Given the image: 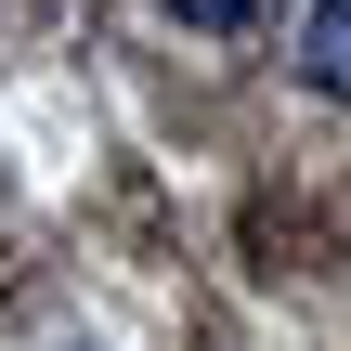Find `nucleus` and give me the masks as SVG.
Returning <instances> with one entry per match:
<instances>
[{"instance_id":"f257e3e1","label":"nucleus","mask_w":351,"mask_h":351,"mask_svg":"<svg viewBox=\"0 0 351 351\" xmlns=\"http://www.w3.org/2000/svg\"><path fill=\"white\" fill-rule=\"evenodd\" d=\"M300 78H313L326 104H351V0H313V13H300Z\"/></svg>"},{"instance_id":"f03ea898","label":"nucleus","mask_w":351,"mask_h":351,"mask_svg":"<svg viewBox=\"0 0 351 351\" xmlns=\"http://www.w3.org/2000/svg\"><path fill=\"white\" fill-rule=\"evenodd\" d=\"M169 13H182V26H208V39H234V26H261L274 0H169Z\"/></svg>"}]
</instances>
